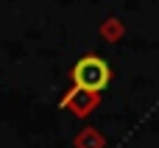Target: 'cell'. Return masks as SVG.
Returning a JSON list of instances; mask_svg holds the SVG:
<instances>
[{
  "instance_id": "1",
  "label": "cell",
  "mask_w": 159,
  "mask_h": 148,
  "mask_svg": "<svg viewBox=\"0 0 159 148\" xmlns=\"http://www.w3.org/2000/svg\"><path fill=\"white\" fill-rule=\"evenodd\" d=\"M70 78H73V87L64 92V98H61L59 106H70V101H73L78 92H89L92 101H98V95L109 87L112 67H109V62H106L103 56H98V53H87V56H81V59L73 64Z\"/></svg>"
}]
</instances>
